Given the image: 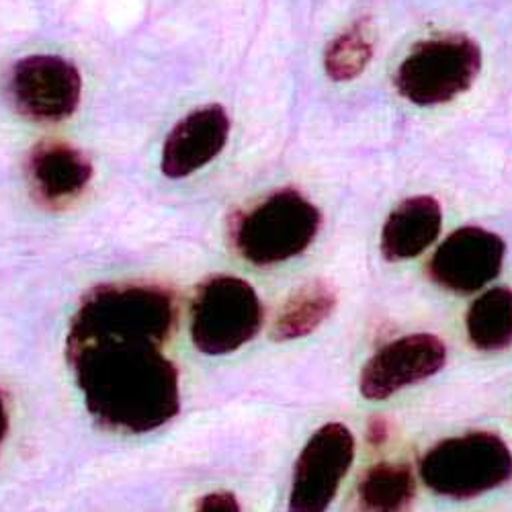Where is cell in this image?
Returning <instances> with one entry per match:
<instances>
[{"label":"cell","mask_w":512,"mask_h":512,"mask_svg":"<svg viewBox=\"0 0 512 512\" xmlns=\"http://www.w3.org/2000/svg\"><path fill=\"white\" fill-rule=\"evenodd\" d=\"M318 230V207L302 193L285 189L242 213L232 238L242 259L256 267H271L302 254Z\"/></svg>","instance_id":"7a4b0ae2"},{"label":"cell","mask_w":512,"mask_h":512,"mask_svg":"<svg viewBox=\"0 0 512 512\" xmlns=\"http://www.w3.org/2000/svg\"><path fill=\"white\" fill-rule=\"evenodd\" d=\"M375 46V27L369 19H361L340 33L324 54V70L334 82L357 78L371 62Z\"/></svg>","instance_id":"2e32d148"},{"label":"cell","mask_w":512,"mask_h":512,"mask_svg":"<svg viewBox=\"0 0 512 512\" xmlns=\"http://www.w3.org/2000/svg\"><path fill=\"white\" fill-rule=\"evenodd\" d=\"M414 492L416 482L408 463L381 461L359 480L357 504L361 512H406Z\"/></svg>","instance_id":"5bb4252c"},{"label":"cell","mask_w":512,"mask_h":512,"mask_svg":"<svg viewBox=\"0 0 512 512\" xmlns=\"http://www.w3.org/2000/svg\"><path fill=\"white\" fill-rule=\"evenodd\" d=\"M7 431H9V414H7L5 400L0 396V449H3V443L7 439Z\"/></svg>","instance_id":"d6986e66"},{"label":"cell","mask_w":512,"mask_h":512,"mask_svg":"<svg viewBox=\"0 0 512 512\" xmlns=\"http://www.w3.org/2000/svg\"><path fill=\"white\" fill-rule=\"evenodd\" d=\"M482 70V52L465 35L426 39L414 46L396 72V89L414 105H441L472 87Z\"/></svg>","instance_id":"5b68a950"},{"label":"cell","mask_w":512,"mask_h":512,"mask_svg":"<svg viewBox=\"0 0 512 512\" xmlns=\"http://www.w3.org/2000/svg\"><path fill=\"white\" fill-rule=\"evenodd\" d=\"M355 459V437L343 422H328L304 445L293 469L289 512H326Z\"/></svg>","instance_id":"8992f818"},{"label":"cell","mask_w":512,"mask_h":512,"mask_svg":"<svg viewBox=\"0 0 512 512\" xmlns=\"http://www.w3.org/2000/svg\"><path fill=\"white\" fill-rule=\"evenodd\" d=\"M334 308L336 289L324 279H314L291 293L273 322L271 336L277 343L304 338L316 332L332 316Z\"/></svg>","instance_id":"4fadbf2b"},{"label":"cell","mask_w":512,"mask_h":512,"mask_svg":"<svg viewBox=\"0 0 512 512\" xmlns=\"http://www.w3.org/2000/svg\"><path fill=\"white\" fill-rule=\"evenodd\" d=\"M441 226L443 211L435 197H408L383 224L381 252L394 263L416 259L439 238Z\"/></svg>","instance_id":"7c38bea8"},{"label":"cell","mask_w":512,"mask_h":512,"mask_svg":"<svg viewBox=\"0 0 512 512\" xmlns=\"http://www.w3.org/2000/svg\"><path fill=\"white\" fill-rule=\"evenodd\" d=\"M467 336L480 351L512 345V289L494 287L482 293L465 318Z\"/></svg>","instance_id":"9a60e30c"},{"label":"cell","mask_w":512,"mask_h":512,"mask_svg":"<svg viewBox=\"0 0 512 512\" xmlns=\"http://www.w3.org/2000/svg\"><path fill=\"white\" fill-rule=\"evenodd\" d=\"M263 326V306L254 287L234 275L203 281L191 306V338L205 355L244 347Z\"/></svg>","instance_id":"277c9868"},{"label":"cell","mask_w":512,"mask_h":512,"mask_svg":"<svg viewBox=\"0 0 512 512\" xmlns=\"http://www.w3.org/2000/svg\"><path fill=\"white\" fill-rule=\"evenodd\" d=\"M504 240L484 228L455 230L433 254L431 279L453 293H476L502 271Z\"/></svg>","instance_id":"9c48e42d"},{"label":"cell","mask_w":512,"mask_h":512,"mask_svg":"<svg viewBox=\"0 0 512 512\" xmlns=\"http://www.w3.org/2000/svg\"><path fill=\"white\" fill-rule=\"evenodd\" d=\"M175 320V300L156 285H101L84 295L66 355L99 424L140 435L179 414V371L162 353Z\"/></svg>","instance_id":"6da1fadb"},{"label":"cell","mask_w":512,"mask_h":512,"mask_svg":"<svg viewBox=\"0 0 512 512\" xmlns=\"http://www.w3.org/2000/svg\"><path fill=\"white\" fill-rule=\"evenodd\" d=\"M367 437L371 445H383L390 437V426L383 418H373L369 422V429H367Z\"/></svg>","instance_id":"ac0fdd59"},{"label":"cell","mask_w":512,"mask_h":512,"mask_svg":"<svg viewBox=\"0 0 512 512\" xmlns=\"http://www.w3.org/2000/svg\"><path fill=\"white\" fill-rule=\"evenodd\" d=\"M447 363L445 343L435 334H410L381 347L361 369L359 390L371 402L388 400L404 388L433 377Z\"/></svg>","instance_id":"ba28073f"},{"label":"cell","mask_w":512,"mask_h":512,"mask_svg":"<svg viewBox=\"0 0 512 512\" xmlns=\"http://www.w3.org/2000/svg\"><path fill=\"white\" fill-rule=\"evenodd\" d=\"M82 95L78 68L58 56H27L9 76V97L29 121L56 123L70 117Z\"/></svg>","instance_id":"52a82bcc"},{"label":"cell","mask_w":512,"mask_h":512,"mask_svg":"<svg viewBox=\"0 0 512 512\" xmlns=\"http://www.w3.org/2000/svg\"><path fill=\"white\" fill-rule=\"evenodd\" d=\"M420 478L439 496L476 498L512 480V451L494 433L451 437L424 453Z\"/></svg>","instance_id":"3957f363"},{"label":"cell","mask_w":512,"mask_h":512,"mask_svg":"<svg viewBox=\"0 0 512 512\" xmlns=\"http://www.w3.org/2000/svg\"><path fill=\"white\" fill-rule=\"evenodd\" d=\"M195 512H240V504L234 494L222 490V492H211L203 496Z\"/></svg>","instance_id":"e0dca14e"},{"label":"cell","mask_w":512,"mask_h":512,"mask_svg":"<svg viewBox=\"0 0 512 512\" xmlns=\"http://www.w3.org/2000/svg\"><path fill=\"white\" fill-rule=\"evenodd\" d=\"M27 175L33 195L44 205L60 209L87 191L93 164L87 154L66 142H41L29 156Z\"/></svg>","instance_id":"8fae6325"},{"label":"cell","mask_w":512,"mask_h":512,"mask_svg":"<svg viewBox=\"0 0 512 512\" xmlns=\"http://www.w3.org/2000/svg\"><path fill=\"white\" fill-rule=\"evenodd\" d=\"M230 136L222 105H205L185 115L164 140L160 168L168 179H185L216 158Z\"/></svg>","instance_id":"30bf717a"}]
</instances>
